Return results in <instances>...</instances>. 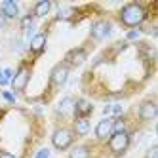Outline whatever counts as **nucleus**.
<instances>
[{
    "label": "nucleus",
    "instance_id": "1",
    "mask_svg": "<svg viewBox=\"0 0 158 158\" xmlns=\"http://www.w3.org/2000/svg\"><path fill=\"white\" fill-rule=\"evenodd\" d=\"M143 19H145V8L137 2L126 4L120 12V21L126 27H137L139 23H143Z\"/></svg>",
    "mask_w": 158,
    "mask_h": 158
},
{
    "label": "nucleus",
    "instance_id": "2",
    "mask_svg": "<svg viewBox=\"0 0 158 158\" xmlns=\"http://www.w3.org/2000/svg\"><path fill=\"white\" fill-rule=\"evenodd\" d=\"M128 145H130V135L126 131H118V133H112V137L109 141V149L116 156H120V154L126 152Z\"/></svg>",
    "mask_w": 158,
    "mask_h": 158
},
{
    "label": "nucleus",
    "instance_id": "3",
    "mask_svg": "<svg viewBox=\"0 0 158 158\" xmlns=\"http://www.w3.org/2000/svg\"><path fill=\"white\" fill-rule=\"evenodd\" d=\"M52 143H53L55 149H59V151L67 149V147H71V143H73V133H71V130H67V128L55 130L53 135H52Z\"/></svg>",
    "mask_w": 158,
    "mask_h": 158
},
{
    "label": "nucleus",
    "instance_id": "4",
    "mask_svg": "<svg viewBox=\"0 0 158 158\" xmlns=\"http://www.w3.org/2000/svg\"><path fill=\"white\" fill-rule=\"evenodd\" d=\"M52 82L55 86H63L67 82V78H69V67H67L65 63H59V65H55L53 69H52Z\"/></svg>",
    "mask_w": 158,
    "mask_h": 158
},
{
    "label": "nucleus",
    "instance_id": "5",
    "mask_svg": "<svg viewBox=\"0 0 158 158\" xmlns=\"http://www.w3.org/2000/svg\"><path fill=\"white\" fill-rule=\"evenodd\" d=\"M29 76H31V71L27 67H21V69L15 73V76L12 78V86H14L15 92H23L27 82H29Z\"/></svg>",
    "mask_w": 158,
    "mask_h": 158
},
{
    "label": "nucleus",
    "instance_id": "6",
    "mask_svg": "<svg viewBox=\"0 0 158 158\" xmlns=\"http://www.w3.org/2000/svg\"><path fill=\"white\" fill-rule=\"evenodd\" d=\"M156 114H158V109L154 105V101H143L139 107V116L143 120H154Z\"/></svg>",
    "mask_w": 158,
    "mask_h": 158
},
{
    "label": "nucleus",
    "instance_id": "7",
    "mask_svg": "<svg viewBox=\"0 0 158 158\" xmlns=\"http://www.w3.org/2000/svg\"><path fill=\"white\" fill-rule=\"evenodd\" d=\"M110 32V23L109 21H97V23L92 25V36L95 40H103L105 36H109Z\"/></svg>",
    "mask_w": 158,
    "mask_h": 158
},
{
    "label": "nucleus",
    "instance_id": "8",
    "mask_svg": "<svg viewBox=\"0 0 158 158\" xmlns=\"http://www.w3.org/2000/svg\"><path fill=\"white\" fill-rule=\"evenodd\" d=\"M110 133H112V120L110 118H103L97 124V128H95L97 139H105V137H109Z\"/></svg>",
    "mask_w": 158,
    "mask_h": 158
},
{
    "label": "nucleus",
    "instance_id": "9",
    "mask_svg": "<svg viewBox=\"0 0 158 158\" xmlns=\"http://www.w3.org/2000/svg\"><path fill=\"white\" fill-rule=\"evenodd\" d=\"M92 110H94L92 103H89V101H86V99H78L76 103H74V112H76L78 118H86Z\"/></svg>",
    "mask_w": 158,
    "mask_h": 158
},
{
    "label": "nucleus",
    "instance_id": "10",
    "mask_svg": "<svg viewBox=\"0 0 158 158\" xmlns=\"http://www.w3.org/2000/svg\"><path fill=\"white\" fill-rule=\"evenodd\" d=\"M67 61H69L71 65H82L86 61V50H82V48L71 50L69 53H67Z\"/></svg>",
    "mask_w": 158,
    "mask_h": 158
},
{
    "label": "nucleus",
    "instance_id": "11",
    "mask_svg": "<svg viewBox=\"0 0 158 158\" xmlns=\"http://www.w3.org/2000/svg\"><path fill=\"white\" fill-rule=\"evenodd\" d=\"M2 14H4V17H8V19L17 17V14H19L17 4L12 2V0H4V2H2Z\"/></svg>",
    "mask_w": 158,
    "mask_h": 158
},
{
    "label": "nucleus",
    "instance_id": "12",
    "mask_svg": "<svg viewBox=\"0 0 158 158\" xmlns=\"http://www.w3.org/2000/svg\"><path fill=\"white\" fill-rule=\"evenodd\" d=\"M44 46H46V35H44V32L32 36V40H31V50H32V52L40 53V52L44 50Z\"/></svg>",
    "mask_w": 158,
    "mask_h": 158
},
{
    "label": "nucleus",
    "instance_id": "13",
    "mask_svg": "<svg viewBox=\"0 0 158 158\" xmlns=\"http://www.w3.org/2000/svg\"><path fill=\"white\" fill-rule=\"evenodd\" d=\"M50 10H52L50 0H40V2H36V6H35V15L36 17H44V15H48Z\"/></svg>",
    "mask_w": 158,
    "mask_h": 158
},
{
    "label": "nucleus",
    "instance_id": "14",
    "mask_svg": "<svg viewBox=\"0 0 158 158\" xmlns=\"http://www.w3.org/2000/svg\"><path fill=\"white\" fill-rule=\"evenodd\" d=\"M74 131L78 135H86L89 131V122H88V118H76V122H74Z\"/></svg>",
    "mask_w": 158,
    "mask_h": 158
},
{
    "label": "nucleus",
    "instance_id": "15",
    "mask_svg": "<svg viewBox=\"0 0 158 158\" xmlns=\"http://www.w3.org/2000/svg\"><path fill=\"white\" fill-rule=\"evenodd\" d=\"M71 158H89V151H88V147H76V149H73Z\"/></svg>",
    "mask_w": 158,
    "mask_h": 158
},
{
    "label": "nucleus",
    "instance_id": "16",
    "mask_svg": "<svg viewBox=\"0 0 158 158\" xmlns=\"http://www.w3.org/2000/svg\"><path fill=\"white\" fill-rule=\"evenodd\" d=\"M118 131H126V122L122 118L112 120V133H118Z\"/></svg>",
    "mask_w": 158,
    "mask_h": 158
},
{
    "label": "nucleus",
    "instance_id": "17",
    "mask_svg": "<svg viewBox=\"0 0 158 158\" xmlns=\"http://www.w3.org/2000/svg\"><path fill=\"white\" fill-rule=\"evenodd\" d=\"M71 109H73V99L71 97H65L59 103V112H69Z\"/></svg>",
    "mask_w": 158,
    "mask_h": 158
},
{
    "label": "nucleus",
    "instance_id": "18",
    "mask_svg": "<svg viewBox=\"0 0 158 158\" xmlns=\"http://www.w3.org/2000/svg\"><path fill=\"white\" fill-rule=\"evenodd\" d=\"M10 78H12V71H10V69L0 71V84H2V86L10 82Z\"/></svg>",
    "mask_w": 158,
    "mask_h": 158
},
{
    "label": "nucleus",
    "instance_id": "19",
    "mask_svg": "<svg viewBox=\"0 0 158 158\" xmlns=\"http://www.w3.org/2000/svg\"><path fill=\"white\" fill-rule=\"evenodd\" d=\"M105 112H107V114H110V112H112V114H120V112H122V107H120V105H107V107H105Z\"/></svg>",
    "mask_w": 158,
    "mask_h": 158
},
{
    "label": "nucleus",
    "instance_id": "20",
    "mask_svg": "<svg viewBox=\"0 0 158 158\" xmlns=\"http://www.w3.org/2000/svg\"><path fill=\"white\" fill-rule=\"evenodd\" d=\"M21 25H23V29H25V32H29V31H31V27H32V17H31V15H27V17H23V23H21Z\"/></svg>",
    "mask_w": 158,
    "mask_h": 158
},
{
    "label": "nucleus",
    "instance_id": "21",
    "mask_svg": "<svg viewBox=\"0 0 158 158\" xmlns=\"http://www.w3.org/2000/svg\"><path fill=\"white\" fill-rule=\"evenodd\" d=\"M147 158H158V147H151L147 152Z\"/></svg>",
    "mask_w": 158,
    "mask_h": 158
},
{
    "label": "nucleus",
    "instance_id": "22",
    "mask_svg": "<svg viewBox=\"0 0 158 158\" xmlns=\"http://www.w3.org/2000/svg\"><path fill=\"white\" fill-rule=\"evenodd\" d=\"M48 156H50V151H48V149H42V151L36 154V158H48Z\"/></svg>",
    "mask_w": 158,
    "mask_h": 158
},
{
    "label": "nucleus",
    "instance_id": "23",
    "mask_svg": "<svg viewBox=\"0 0 158 158\" xmlns=\"http://www.w3.org/2000/svg\"><path fill=\"white\" fill-rule=\"evenodd\" d=\"M0 158H17V156H14L12 152H6V151H0Z\"/></svg>",
    "mask_w": 158,
    "mask_h": 158
},
{
    "label": "nucleus",
    "instance_id": "24",
    "mask_svg": "<svg viewBox=\"0 0 158 158\" xmlns=\"http://www.w3.org/2000/svg\"><path fill=\"white\" fill-rule=\"evenodd\" d=\"M2 95H4V99H6V101H10V103H12V101H14V95L10 94V92H4Z\"/></svg>",
    "mask_w": 158,
    "mask_h": 158
},
{
    "label": "nucleus",
    "instance_id": "25",
    "mask_svg": "<svg viewBox=\"0 0 158 158\" xmlns=\"http://www.w3.org/2000/svg\"><path fill=\"white\" fill-rule=\"evenodd\" d=\"M137 35H139V32H137V31H131V32H130V35H128V38H137Z\"/></svg>",
    "mask_w": 158,
    "mask_h": 158
}]
</instances>
